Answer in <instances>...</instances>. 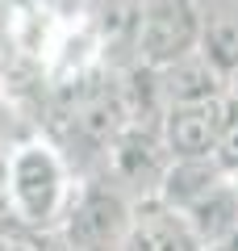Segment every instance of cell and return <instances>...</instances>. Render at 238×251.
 <instances>
[{
  "mask_svg": "<svg viewBox=\"0 0 238 251\" xmlns=\"http://www.w3.org/2000/svg\"><path fill=\"white\" fill-rule=\"evenodd\" d=\"M221 122H226V97L167 109L159 117V138H163L167 159H209L221 134Z\"/></svg>",
  "mask_w": 238,
  "mask_h": 251,
  "instance_id": "cell-5",
  "label": "cell"
},
{
  "mask_svg": "<svg viewBox=\"0 0 238 251\" xmlns=\"http://www.w3.org/2000/svg\"><path fill=\"white\" fill-rule=\"evenodd\" d=\"M176 218L192 234L196 251H221L230 239H238V197L230 188V176L217 180L209 193H201L192 205H184Z\"/></svg>",
  "mask_w": 238,
  "mask_h": 251,
  "instance_id": "cell-6",
  "label": "cell"
},
{
  "mask_svg": "<svg viewBox=\"0 0 238 251\" xmlns=\"http://www.w3.org/2000/svg\"><path fill=\"white\" fill-rule=\"evenodd\" d=\"M201 17L188 0H142L138 34H134V63L130 67H167L196 50Z\"/></svg>",
  "mask_w": 238,
  "mask_h": 251,
  "instance_id": "cell-4",
  "label": "cell"
},
{
  "mask_svg": "<svg viewBox=\"0 0 238 251\" xmlns=\"http://www.w3.org/2000/svg\"><path fill=\"white\" fill-rule=\"evenodd\" d=\"M75 172L67 168L63 151L46 134L17 138L0 151V197L4 218L21 230L54 234L67 218V205L75 197Z\"/></svg>",
  "mask_w": 238,
  "mask_h": 251,
  "instance_id": "cell-1",
  "label": "cell"
},
{
  "mask_svg": "<svg viewBox=\"0 0 238 251\" xmlns=\"http://www.w3.org/2000/svg\"><path fill=\"white\" fill-rule=\"evenodd\" d=\"M167 151L159 138V126H125L113 138V147L105 151V159L96 163L92 180L105 188H113L117 197H125L130 205L159 197L163 172H167Z\"/></svg>",
  "mask_w": 238,
  "mask_h": 251,
  "instance_id": "cell-2",
  "label": "cell"
},
{
  "mask_svg": "<svg viewBox=\"0 0 238 251\" xmlns=\"http://www.w3.org/2000/svg\"><path fill=\"white\" fill-rule=\"evenodd\" d=\"M230 188H234V197H238V172H234V176H230Z\"/></svg>",
  "mask_w": 238,
  "mask_h": 251,
  "instance_id": "cell-12",
  "label": "cell"
},
{
  "mask_svg": "<svg viewBox=\"0 0 238 251\" xmlns=\"http://www.w3.org/2000/svg\"><path fill=\"white\" fill-rule=\"evenodd\" d=\"M226 105H230V109H238V72H230V75H226Z\"/></svg>",
  "mask_w": 238,
  "mask_h": 251,
  "instance_id": "cell-11",
  "label": "cell"
},
{
  "mask_svg": "<svg viewBox=\"0 0 238 251\" xmlns=\"http://www.w3.org/2000/svg\"><path fill=\"white\" fill-rule=\"evenodd\" d=\"M130 218L134 205L125 197H117L113 188L96 184V180H79L54 239L63 251H121Z\"/></svg>",
  "mask_w": 238,
  "mask_h": 251,
  "instance_id": "cell-3",
  "label": "cell"
},
{
  "mask_svg": "<svg viewBox=\"0 0 238 251\" xmlns=\"http://www.w3.org/2000/svg\"><path fill=\"white\" fill-rule=\"evenodd\" d=\"M196 54L209 63L221 80L230 72H238V21L234 17H201Z\"/></svg>",
  "mask_w": 238,
  "mask_h": 251,
  "instance_id": "cell-9",
  "label": "cell"
},
{
  "mask_svg": "<svg viewBox=\"0 0 238 251\" xmlns=\"http://www.w3.org/2000/svg\"><path fill=\"white\" fill-rule=\"evenodd\" d=\"M188 4H192V9H201V4H205V0H188Z\"/></svg>",
  "mask_w": 238,
  "mask_h": 251,
  "instance_id": "cell-13",
  "label": "cell"
},
{
  "mask_svg": "<svg viewBox=\"0 0 238 251\" xmlns=\"http://www.w3.org/2000/svg\"><path fill=\"white\" fill-rule=\"evenodd\" d=\"M121 251H196V243L171 209H163L159 201H142L134 205Z\"/></svg>",
  "mask_w": 238,
  "mask_h": 251,
  "instance_id": "cell-8",
  "label": "cell"
},
{
  "mask_svg": "<svg viewBox=\"0 0 238 251\" xmlns=\"http://www.w3.org/2000/svg\"><path fill=\"white\" fill-rule=\"evenodd\" d=\"M155 75V97H159V109L167 113L176 105H192V100H213V97H226V80L213 72L201 54H184L180 63H167L159 67Z\"/></svg>",
  "mask_w": 238,
  "mask_h": 251,
  "instance_id": "cell-7",
  "label": "cell"
},
{
  "mask_svg": "<svg viewBox=\"0 0 238 251\" xmlns=\"http://www.w3.org/2000/svg\"><path fill=\"white\" fill-rule=\"evenodd\" d=\"M213 168L221 172V176H234L238 172V109L226 105V122H221V134L217 143H213Z\"/></svg>",
  "mask_w": 238,
  "mask_h": 251,
  "instance_id": "cell-10",
  "label": "cell"
}]
</instances>
